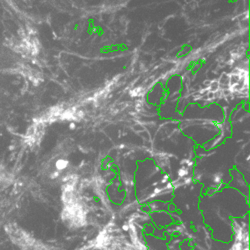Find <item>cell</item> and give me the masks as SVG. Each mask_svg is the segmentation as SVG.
<instances>
[{
	"label": "cell",
	"instance_id": "obj_2",
	"mask_svg": "<svg viewBox=\"0 0 250 250\" xmlns=\"http://www.w3.org/2000/svg\"><path fill=\"white\" fill-rule=\"evenodd\" d=\"M76 127V125H75V123L74 122H70V125H69V128L70 129H74Z\"/></svg>",
	"mask_w": 250,
	"mask_h": 250
},
{
	"label": "cell",
	"instance_id": "obj_1",
	"mask_svg": "<svg viewBox=\"0 0 250 250\" xmlns=\"http://www.w3.org/2000/svg\"><path fill=\"white\" fill-rule=\"evenodd\" d=\"M67 165H68V161H66V160H59V161L56 162V167L59 170H62V169L66 168Z\"/></svg>",
	"mask_w": 250,
	"mask_h": 250
}]
</instances>
